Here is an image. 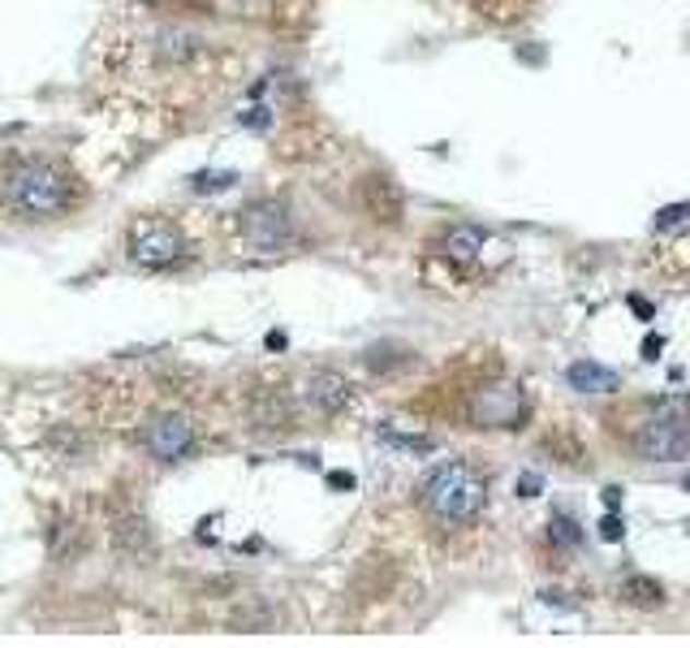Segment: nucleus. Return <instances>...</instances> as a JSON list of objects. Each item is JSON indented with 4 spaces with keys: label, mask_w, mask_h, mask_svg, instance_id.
<instances>
[{
    "label": "nucleus",
    "mask_w": 690,
    "mask_h": 648,
    "mask_svg": "<svg viewBox=\"0 0 690 648\" xmlns=\"http://www.w3.org/2000/svg\"><path fill=\"white\" fill-rule=\"evenodd\" d=\"M419 502H424V510H428L436 523H444V528H462V523H475V519L484 515L488 484H484V475H479L471 463L449 459V463H440L436 471L424 475V484H419Z\"/></svg>",
    "instance_id": "obj_1"
},
{
    "label": "nucleus",
    "mask_w": 690,
    "mask_h": 648,
    "mask_svg": "<svg viewBox=\"0 0 690 648\" xmlns=\"http://www.w3.org/2000/svg\"><path fill=\"white\" fill-rule=\"evenodd\" d=\"M4 199L26 221H52L74 203V182L52 161H22L4 178Z\"/></svg>",
    "instance_id": "obj_2"
},
{
    "label": "nucleus",
    "mask_w": 690,
    "mask_h": 648,
    "mask_svg": "<svg viewBox=\"0 0 690 648\" xmlns=\"http://www.w3.org/2000/svg\"><path fill=\"white\" fill-rule=\"evenodd\" d=\"M634 455L643 463H678L690 455V420L687 407L674 398V402H661L639 428H634Z\"/></svg>",
    "instance_id": "obj_3"
},
{
    "label": "nucleus",
    "mask_w": 690,
    "mask_h": 648,
    "mask_svg": "<svg viewBox=\"0 0 690 648\" xmlns=\"http://www.w3.org/2000/svg\"><path fill=\"white\" fill-rule=\"evenodd\" d=\"M130 260L139 269H172L186 260V243L177 234V225L160 216H139L130 225Z\"/></svg>",
    "instance_id": "obj_4"
},
{
    "label": "nucleus",
    "mask_w": 690,
    "mask_h": 648,
    "mask_svg": "<svg viewBox=\"0 0 690 648\" xmlns=\"http://www.w3.org/2000/svg\"><path fill=\"white\" fill-rule=\"evenodd\" d=\"M289 238H294V225H289V212H285L281 203L263 199V203L242 208V243H247L251 251L276 256V251L289 247Z\"/></svg>",
    "instance_id": "obj_5"
},
{
    "label": "nucleus",
    "mask_w": 690,
    "mask_h": 648,
    "mask_svg": "<svg viewBox=\"0 0 690 648\" xmlns=\"http://www.w3.org/2000/svg\"><path fill=\"white\" fill-rule=\"evenodd\" d=\"M471 420L479 428H522L526 420V393L501 380V385H484L475 398H471Z\"/></svg>",
    "instance_id": "obj_6"
},
{
    "label": "nucleus",
    "mask_w": 690,
    "mask_h": 648,
    "mask_svg": "<svg viewBox=\"0 0 690 648\" xmlns=\"http://www.w3.org/2000/svg\"><path fill=\"white\" fill-rule=\"evenodd\" d=\"M143 446L160 463H181L194 450V428L186 415H152L143 424Z\"/></svg>",
    "instance_id": "obj_7"
},
{
    "label": "nucleus",
    "mask_w": 690,
    "mask_h": 648,
    "mask_svg": "<svg viewBox=\"0 0 690 648\" xmlns=\"http://www.w3.org/2000/svg\"><path fill=\"white\" fill-rule=\"evenodd\" d=\"M307 407H311L316 415H342L345 407H349V380L333 368L316 372V376L307 380Z\"/></svg>",
    "instance_id": "obj_8"
},
{
    "label": "nucleus",
    "mask_w": 690,
    "mask_h": 648,
    "mask_svg": "<svg viewBox=\"0 0 690 648\" xmlns=\"http://www.w3.org/2000/svg\"><path fill=\"white\" fill-rule=\"evenodd\" d=\"M566 380H570V389H579V393H612V389L621 385V376L612 368H604V364H596V360L570 364V368H566Z\"/></svg>",
    "instance_id": "obj_9"
},
{
    "label": "nucleus",
    "mask_w": 690,
    "mask_h": 648,
    "mask_svg": "<svg viewBox=\"0 0 690 648\" xmlns=\"http://www.w3.org/2000/svg\"><path fill=\"white\" fill-rule=\"evenodd\" d=\"M484 243H488V234L479 229V225H453L449 234H444V256L449 260H457V264H471L479 251H484Z\"/></svg>",
    "instance_id": "obj_10"
},
{
    "label": "nucleus",
    "mask_w": 690,
    "mask_h": 648,
    "mask_svg": "<svg viewBox=\"0 0 690 648\" xmlns=\"http://www.w3.org/2000/svg\"><path fill=\"white\" fill-rule=\"evenodd\" d=\"M251 420H255V428L281 433V428H289V402L276 398L272 389H259L255 398H251Z\"/></svg>",
    "instance_id": "obj_11"
},
{
    "label": "nucleus",
    "mask_w": 690,
    "mask_h": 648,
    "mask_svg": "<svg viewBox=\"0 0 690 648\" xmlns=\"http://www.w3.org/2000/svg\"><path fill=\"white\" fill-rule=\"evenodd\" d=\"M199 48H203V39L194 31H160L156 35V57L169 61V66H181V61L199 57Z\"/></svg>",
    "instance_id": "obj_12"
},
{
    "label": "nucleus",
    "mask_w": 690,
    "mask_h": 648,
    "mask_svg": "<svg viewBox=\"0 0 690 648\" xmlns=\"http://www.w3.org/2000/svg\"><path fill=\"white\" fill-rule=\"evenodd\" d=\"M112 541H117L121 554H143L152 545V528H147V519H121Z\"/></svg>",
    "instance_id": "obj_13"
},
{
    "label": "nucleus",
    "mask_w": 690,
    "mask_h": 648,
    "mask_svg": "<svg viewBox=\"0 0 690 648\" xmlns=\"http://www.w3.org/2000/svg\"><path fill=\"white\" fill-rule=\"evenodd\" d=\"M548 541H552L557 550H579L583 528H579L570 515H552V519H548Z\"/></svg>",
    "instance_id": "obj_14"
},
{
    "label": "nucleus",
    "mask_w": 690,
    "mask_h": 648,
    "mask_svg": "<svg viewBox=\"0 0 690 648\" xmlns=\"http://www.w3.org/2000/svg\"><path fill=\"white\" fill-rule=\"evenodd\" d=\"M621 597H630L634 605H661V584L656 579H647V575H630L626 584H621Z\"/></svg>",
    "instance_id": "obj_15"
},
{
    "label": "nucleus",
    "mask_w": 690,
    "mask_h": 648,
    "mask_svg": "<svg viewBox=\"0 0 690 648\" xmlns=\"http://www.w3.org/2000/svg\"><path fill=\"white\" fill-rule=\"evenodd\" d=\"M234 182H238L234 169H199V174L190 178V190H194V195H221V190H229Z\"/></svg>",
    "instance_id": "obj_16"
},
{
    "label": "nucleus",
    "mask_w": 690,
    "mask_h": 648,
    "mask_svg": "<svg viewBox=\"0 0 690 648\" xmlns=\"http://www.w3.org/2000/svg\"><path fill=\"white\" fill-rule=\"evenodd\" d=\"M690 225V203H669V208H661L656 216H652V229L656 234H669V229H682Z\"/></svg>",
    "instance_id": "obj_17"
},
{
    "label": "nucleus",
    "mask_w": 690,
    "mask_h": 648,
    "mask_svg": "<svg viewBox=\"0 0 690 648\" xmlns=\"http://www.w3.org/2000/svg\"><path fill=\"white\" fill-rule=\"evenodd\" d=\"M380 441H389V446H397V450H419V455H428L431 450L428 437H406V433H393L389 424L380 428Z\"/></svg>",
    "instance_id": "obj_18"
},
{
    "label": "nucleus",
    "mask_w": 690,
    "mask_h": 648,
    "mask_svg": "<svg viewBox=\"0 0 690 648\" xmlns=\"http://www.w3.org/2000/svg\"><path fill=\"white\" fill-rule=\"evenodd\" d=\"M238 121L251 126V130H267V126H272V108H267V104H255V108H247Z\"/></svg>",
    "instance_id": "obj_19"
},
{
    "label": "nucleus",
    "mask_w": 690,
    "mask_h": 648,
    "mask_svg": "<svg viewBox=\"0 0 690 648\" xmlns=\"http://www.w3.org/2000/svg\"><path fill=\"white\" fill-rule=\"evenodd\" d=\"M600 537H604V541H621V537H626V523H621L612 510H608V515L600 519Z\"/></svg>",
    "instance_id": "obj_20"
},
{
    "label": "nucleus",
    "mask_w": 690,
    "mask_h": 648,
    "mask_svg": "<svg viewBox=\"0 0 690 648\" xmlns=\"http://www.w3.org/2000/svg\"><path fill=\"white\" fill-rule=\"evenodd\" d=\"M539 488H544V480H539L535 471H526V475H518V493H522V497H535Z\"/></svg>",
    "instance_id": "obj_21"
},
{
    "label": "nucleus",
    "mask_w": 690,
    "mask_h": 648,
    "mask_svg": "<svg viewBox=\"0 0 690 648\" xmlns=\"http://www.w3.org/2000/svg\"><path fill=\"white\" fill-rule=\"evenodd\" d=\"M661 346H665V338H661V333H656V338H647V342H643V360H656V355H661Z\"/></svg>",
    "instance_id": "obj_22"
},
{
    "label": "nucleus",
    "mask_w": 690,
    "mask_h": 648,
    "mask_svg": "<svg viewBox=\"0 0 690 648\" xmlns=\"http://www.w3.org/2000/svg\"><path fill=\"white\" fill-rule=\"evenodd\" d=\"M604 506H608V510H617V506H621V488H617V484H608V488H604Z\"/></svg>",
    "instance_id": "obj_23"
},
{
    "label": "nucleus",
    "mask_w": 690,
    "mask_h": 648,
    "mask_svg": "<svg viewBox=\"0 0 690 648\" xmlns=\"http://www.w3.org/2000/svg\"><path fill=\"white\" fill-rule=\"evenodd\" d=\"M329 484H337V488H354V475H349V471H337V475H329Z\"/></svg>",
    "instance_id": "obj_24"
},
{
    "label": "nucleus",
    "mask_w": 690,
    "mask_h": 648,
    "mask_svg": "<svg viewBox=\"0 0 690 648\" xmlns=\"http://www.w3.org/2000/svg\"><path fill=\"white\" fill-rule=\"evenodd\" d=\"M682 488H687V493H690V471H687V475H682Z\"/></svg>",
    "instance_id": "obj_25"
}]
</instances>
